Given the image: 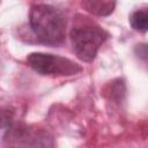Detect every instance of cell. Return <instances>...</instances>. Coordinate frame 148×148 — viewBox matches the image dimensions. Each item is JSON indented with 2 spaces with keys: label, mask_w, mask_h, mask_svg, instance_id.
Segmentation results:
<instances>
[{
  "label": "cell",
  "mask_w": 148,
  "mask_h": 148,
  "mask_svg": "<svg viewBox=\"0 0 148 148\" xmlns=\"http://www.w3.org/2000/svg\"><path fill=\"white\" fill-rule=\"evenodd\" d=\"M27 64L42 75L68 76L82 71L76 62L60 56L43 52H34L27 57Z\"/></svg>",
  "instance_id": "obj_3"
},
{
  "label": "cell",
  "mask_w": 148,
  "mask_h": 148,
  "mask_svg": "<svg viewBox=\"0 0 148 148\" xmlns=\"http://www.w3.org/2000/svg\"><path fill=\"white\" fill-rule=\"evenodd\" d=\"M82 6L90 12L91 14L98 15V16H106L113 12V8L116 6V2L111 1H94V0H88L83 1Z\"/></svg>",
  "instance_id": "obj_6"
},
{
  "label": "cell",
  "mask_w": 148,
  "mask_h": 148,
  "mask_svg": "<svg viewBox=\"0 0 148 148\" xmlns=\"http://www.w3.org/2000/svg\"><path fill=\"white\" fill-rule=\"evenodd\" d=\"M29 23L37 39L45 45H59L65 40L66 18L61 10L46 3H35L30 8Z\"/></svg>",
  "instance_id": "obj_1"
},
{
  "label": "cell",
  "mask_w": 148,
  "mask_h": 148,
  "mask_svg": "<svg viewBox=\"0 0 148 148\" xmlns=\"http://www.w3.org/2000/svg\"><path fill=\"white\" fill-rule=\"evenodd\" d=\"M14 140L23 148H52V138L37 128L22 127L14 131Z\"/></svg>",
  "instance_id": "obj_4"
},
{
  "label": "cell",
  "mask_w": 148,
  "mask_h": 148,
  "mask_svg": "<svg viewBox=\"0 0 148 148\" xmlns=\"http://www.w3.org/2000/svg\"><path fill=\"white\" fill-rule=\"evenodd\" d=\"M130 24L136 31H148V5L134 10L130 15Z\"/></svg>",
  "instance_id": "obj_5"
},
{
  "label": "cell",
  "mask_w": 148,
  "mask_h": 148,
  "mask_svg": "<svg viewBox=\"0 0 148 148\" xmlns=\"http://www.w3.org/2000/svg\"><path fill=\"white\" fill-rule=\"evenodd\" d=\"M133 51H134V56L136 57V59L148 68V44L146 43L138 44L134 46Z\"/></svg>",
  "instance_id": "obj_7"
},
{
  "label": "cell",
  "mask_w": 148,
  "mask_h": 148,
  "mask_svg": "<svg viewBox=\"0 0 148 148\" xmlns=\"http://www.w3.org/2000/svg\"><path fill=\"white\" fill-rule=\"evenodd\" d=\"M69 37L76 57L82 61L90 62L97 56L99 47L109 38V32L97 23L83 20L73 25Z\"/></svg>",
  "instance_id": "obj_2"
}]
</instances>
